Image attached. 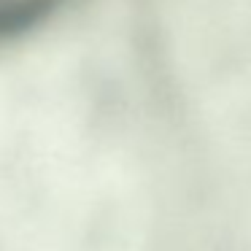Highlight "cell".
I'll use <instances>...</instances> for the list:
<instances>
[{
  "mask_svg": "<svg viewBox=\"0 0 251 251\" xmlns=\"http://www.w3.org/2000/svg\"><path fill=\"white\" fill-rule=\"evenodd\" d=\"M62 0H0V38L19 35L44 22Z\"/></svg>",
  "mask_w": 251,
  "mask_h": 251,
  "instance_id": "cell-1",
  "label": "cell"
}]
</instances>
